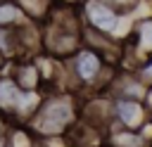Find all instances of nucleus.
<instances>
[{
    "mask_svg": "<svg viewBox=\"0 0 152 147\" xmlns=\"http://www.w3.org/2000/svg\"><path fill=\"white\" fill-rule=\"evenodd\" d=\"M81 0H55V5H78Z\"/></svg>",
    "mask_w": 152,
    "mask_h": 147,
    "instance_id": "nucleus-17",
    "label": "nucleus"
},
{
    "mask_svg": "<svg viewBox=\"0 0 152 147\" xmlns=\"http://www.w3.org/2000/svg\"><path fill=\"white\" fill-rule=\"evenodd\" d=\"M133 71H135V76H138L145 85H152V57L140 59V62L133 66Z\"/></svg>",
    "mask_w": 152,
    "mask_h": 147,
    "instance_id": "nucleus-13",
    "label": "nucleus"
},
{
    "mask_svg": "<svg viewBox=\"0 0 152 147\" xmlns=\"http://www.w3.org/2000/svg\"><path fill=\"white\" fill-rule=\"evenodd\" d=\"M43 92L40 90H21L14 104V111L10 116V123H28L33 119V114L38 111L40 102H43Z\"/></svg>",
    "mask_w": 152,
    "mask_h": 147,
    "instance_id": "nucleus-7",
    "label": "nucleus"
},
{
    "mask_svg": "<svg viewBox=\"0 0 152 147\" xmlns=\"http://www.w3.org/2000/svg\"><path fill=\"white\" fill-rule=\"evenodd\" d=\"M142 104H145V109H147V111H150V116H152V85H147L145 97H142Z\"/></svg>",
    "mask_w": 152,
    "mask_h": 147,
    "instance_id": "nucleus-15",
    "label": "nucleus"
},
{
    "mask_svg": "<svg viewBox=\"0 0 152 147\" xmlns=\"http://www.w3.org/2000/svg\"><path fill=\"white\" fill-rule=\"evenodd\" d=\"M145 90H147V85L135 76V71L119 66L116 74L112 76L104 95H109L112 100H116V97H124V100H142L145 97Z\"/></svg>",
    "mask_w": 152,
    "mask_h": 147,
    "instance_id": "nucleus-5",
    "label": "nucleus"
},
{
    "mask_svg": "<svg viewBox=\"0 0 152 147\" xmlns=\"http://www.w3.org/2000/svg\"><path fill=\"white\" fill-rule=\"evenodd\" d=\"M119 66L109 64L102 52L81 45L69 59H64V90L78 97L104 92Z\"/></svg>",
    "mask_w": 152,
    "mask_h": 147,
    "instance_id": "nucleus-1",
    "label": "nucleus"
},
{
    "mask_svg": "<svg viewBox=\"0 0 152 147\" xmlns=\"http://www.w3.org/2000/svg\"><path fill=\"white\" fill-rule=\"evenodd\" d=\"M5 74H10L12 81H14L21 90H40V92H43L40 74H38V66H36L33 57H21V59L10 62V66H7Z\"/></svg>",
    "mask_w": 152,
    "mask_h": 147,
    "instance_id": "nucleus-6",
    "label": "nucleus"
},
{
    "mask_svg": "<svg viewBox=\"0 0 152 147\" xmlns=\"http://www.w3.org/2000/svg\"><path fill=\"white\" fill-rule=\"evenodd\" d=\"M28 19L24 17V12L19 9V5L14 0H0V28H12V26H21Z\"/></svg>",
    "mask_w": 152,
    "mask_h": 147,
    "instance_id": "nucleus-11",
    "label": "nucleus"
},
{
    "mask_svg": "<svg viewBox=\"0 0 152 147\" xmlns=\"http://www.w3.org/2000/svg\"><path fill=\"white\" fill-rule=\"evenodd\" d=\"M19 5V9L24 12V17L38 26L45 24V19L50 17L52 7H55V0H14Z\"/></svg>",
    "mask_w": 152,
    "mask_h": 147,
    "instance_id": "nucleus-9",
    "label": "nucleus"
},
{
    "mask_svg": "<svg viewBox=\"0 0 152 147\" xmlns=\"http://www.w3.org/2000/svg\"><path fill=\"white\" fill-rule=\"evenodd\" d=\"M7 142H10V147H38L40 145L38 135L26 123H10V128H7Z\"/></svg>",
    "mask_w": 152,
    "mask_h": 147,
    "instance_id": "nucleus-10",
    "label": "nucleus"
},
{
    "mask_svg": "<svg viewBox=\"0 0 152 147\" xmlns=\"http://www.w3.org/2000/svg\"><path fill=\"white\" fill-rule=\"evenodd\" d=\"M78 14H81V21L83 26L93 28V31H100L104 36H112L116 38L119 43L131 33V28H124V24H133L131 17H121L114 7H109L104 0H81L78 2Z\"/></svg>",
    "mask_w": 152,
    "mask_h": 147,
    "instance_id": "nucleus-3",
    "label": "nucleus"
},
{
    "mask_svg": "<svg viewBox=\"0 0 152 147\" xmlns=\"http://www.w3.org/2000/svg\"><path fill=\"white\" fill-rule=\"evenodd\" d=\"M0 52H2L10 62L21 59V47H19L17 26H12V28H0Z\"/></svg>",
    "mask_w": 152,
    "mask_h": 147,
    "instance_id": "nucleus-12",
    "label": "nucleus"
},
{
    "mask_svg": "<svg viewBox=\"0 0 152 147\" xmlns=\"http://www.w3.org/2000/svg\"><path fill=\"white\" fill-rule=\"evenodd\" d=\"M7 66H10V59L0 52V74H5V71H7Z\"/></svg>",
    "mask_w": 152,
    "mask_h": 147,
    "instance_id": "nucleus-16",
    "label": "nucleus"
},
{
    "mask_svg": "<svg viewBox=\"0 0 152 147\" xmlns=\"http://www.w3.org/2000/svg\"><path fill=\"white\" fill-rule=\"evenodd\" d=\"M19 92H21V88L12 81V76L10 74H0V116H5L7 121H10L12 111H14Z\"/></svg>",
    "mask_w": 152,
    "mask_h": 147,
    "instance_id": "nucleus-8",
    "label": "nucleus"
},
{
    "mask_svg": "<svg viewBox=\"0 0 152 147\" xmlns=\"http://www.w3.org/2000/svg\"><path fill=\"white\" fill-rule=\"evenodd\" d=\"M109 7H114L121 17H131L135 12V7L140 5V0H104Z\"/></svg>",
    "mask_w": 152,
    "mask_h": 147,
    "instance_id": "nucleus-14",
    "label": "nucleus"
},
{
    "mask_svg": "<svg viewBox=\"0 0 152 147\" xmlns=\"http://www.w3.org/2000/svg\"><path fill=\"white\" fill-rule=\"evenodd\" d=\"M150 2H152V0H150Z\"/></svg>",
    "mask_w": 152,
    "mask_h": 147,
    "instance_id": "nucleus-18",
    "label": "nucleus"
},
{
    "mask_svg": "<svg viewBox=\"0 0 152 147\" xmlns=\"http://www.w3.org/2000/svg\"><path fill=\"white\" fill-rule=\"evenodd\" d=\"M81 119V97L66 90L59 92H48L33 114V119L26 123L38 140L45 138H57V135H69L74 126Z\"/></svg>",
    "mask_w": 152,
    "mask_h": 147,
    "instance_id": "nucleus-2",
    "label": "nucleus"
},
{
    "mask_svg": "<svg viewBox=\"0 0 152 147\" xmlns=\"http://www.w3.org/2000/svg\"><path fill=\"white\" fill-rule=\"evenodd\" d=\"M147 121H150V111L145 109L142 100H124V97L112 100V126L109 128L140 130Z\"/></svg>",
    "mask_w": 152,
    "mask_h": 147,
    "instance_id": "nucleus-4",
    "label": "nucleus"
}]
</instances>
